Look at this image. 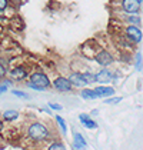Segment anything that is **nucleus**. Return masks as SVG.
<instances>
[{
    "mask_svg": "<svg viewBox=\"0 0 143 150\" xmlns=\"http://www.w3.org/2000/svg\"><path fill=\"white\" fill-rule=\"evenodd\" d=\"M7 92V86L6 84H3V83H0V94H3V93Z\"/></svg>",
    "mask_w": 143,
    "mask_h": 150,
    "instance_id": "b1692460",
    "label": "nucleus"
},
{
    "mask_svg": "<svg viewBox=\"0 0 143 150\" xmlns=\"http://www.w3.org/2000/svg\"><path fill=\"white\" fill-rule=\"evenodd\" d=\"M3 20H6V17H4V16H1V14H0V22H3Z\"/></svg>",
    "mask_w": 143,
    "mask_h": 150,
    "instance_id": "a878e982",
    "label": "nucleus"
},
{
    "mask_svg": "<svg viewBox=\"0 0 143 150\" xmlns=\"http://www.w3.org/2000/svg\"><path fill=\"white\" fill-rule=\"evenodd\" d=\"M95 60L100 64V66H109L113 63V56L110 54V52L107 50H102L95 56Z\"/></svg>",
    "mask_w": 143,
    "mask_h": 150,
    "instance_id": "0eeeda50",
    "label": "nucleus"
},
{
    "mask_svg": "<svg viewBox=\"0 0 143 150\" xmlns=\"http://www.w3.org/2000/svg\"><path fill=\"white\" fill-rule=\"evenodd\" d=\"M142 71H143V67H142Z\"/></svg>",
    "mask_w": 143,
    "mask_h": 150,
    "instance_id": "cd10ccee",
    "label": "nucleus"
},
{
    "mask_svg": "<svg viewBox=\"0 0 143 150\" xmlns=\"http://www.w3.org/2000/svg\"><path fill=\"white\" fill-rule=\"evenodd\" d=\"M6 74H7V69H6V66L0 63V80H1V79H4V77H6Z\"/></svg>",
    "mask_w": 143,
    "mask_h": 150,
    "instance_id": "4be33fe9",
    "label": "nucleus"
},
{
    "mask_svg": "<svg viewBox=\"0 0 143 150\" xmlns=\"http://www.w3.org/2000/svg\"><path fill=\"white\" fill-rule=\"evenodd\" d=\"M137 1H139V3H142V1H143V0H137Z\"/></svg>",
    "mask_w": 143,
    "mask_h": 150,
    "instance_id": "bb28decb",
    "label": "nucleus"
},
{
    "mask_svg": "<svg viewBox=\"0 0 143 150\" xmlns=\"http://www.w3.org/2000/svg\"><path fill=\"white\" fill-rule=\"evenodd\" d=\"M79 120H80L82 125H83L84 127H87V129H97V123H96L89 115H86V113L79 115Z\"/></svg>",
    "mask_w": 143,
    "mask_h": 150,
    "instance_id": "9b49d317",
    "label": "nucleus"
},
{
    "mask_svg": "<svg viewBox=\"0 0 143 150\" xmlns=\"http://www.w3.org/2000/svg\"><path fill=\"white\" fill-rule=\"evenodd\" d=\"M112 73L109 71V70L106 69H103V70H100L97 74L95 76V80L96 81H99V83H103V84H106V83H109V81L112 80Z\"/></svg>",
    "mask_w": 143,
    "mask_h": 150,
    "instance_id": "9d476101",
    "label": "nucleus"
},
{
    "mask_svg": "<svg viewBox=\"0 0 143 150\" xmlns=\"http://www.w3.org/2000/svg\"><path fill=\"white\" fill-rule=\"evenodd\" d=\"M67 79H69V81L72 83V86L83 87V86H86V84H87V81H86V79H84L83 73H72Z\"/></svg>",
    "mask_w": 143,
    "mask_h": 150,
    "instance_id": "6e6552de",
    "label": "nucleus"
},
{
    "mask_svg": "<svg viewBox=\"0 0 143 150\" xmlns=\"http://www.w3.org/2000/svg\"><path fill=\"white\" fill-rule=\"evenodd\" d=\"M50 79L47 77L46 73L43 71H35L29 76V83L27 86L32 87L33 90H39V92H43V90H47L50 87Z\"/></svg>",
    "mask_w": 143,
    "mask_h": 150,
    "instance_id": "f257e3e1",
    "label": "nucleus"
},
{
    "mask_svg": "<svg viewBox=\"0 0 143 150\" xmlns=\"http://www.w3.org/2000/svg\"><path fill=\"white\" fill-rule=\"evenodd\" d=\"M142 9V3H139L137 0H122V10L129 14H137Z\"/></svg>",
    "mask_w": 143,
    "mask_h": 150,
    "instance_id": "7ed1b4c3",
    "label": "nucleus"
},
{
    "mask_svg": "<svg viewBox=\"0 0 143 150\" xmlns=\"http://www.w3.org/2000/svg\"><path fill=\"white\" fill-rule=\"evenodd\" d=\"M126 22L129 23V26H136V27H139L140 23H142V20H140V17L137 14H129L126 17Z\"/></svg>",
    "mask_w": 143,
    "mask_h": 150,
    "instance_id": "4468645a",
    "label": "nucleus"
},
{
    "mask_svg": "<svg viewBox=\"0 0 143 150\" xmlns=\"http://www.w3.org/2000/svg\"><path fill=\"white\" fill-rule=\"evenodd\" d=\"M9 74H10V80L12 81H24L29 77L27 69L24 66H16V67H13Z\"/></svg>",
    "mask_w": 143,
    "mask_h": 150,
    "instance_id": "39448f33",
    "label": "nucleus"
},
{
    "mask_svg": "<svg viewBox=\"0 0 143 150\" xmlns=\"http://www.w3.org/2000/svg\"><path fill=\"white\" fill-rule=\"evenodd\" d=\"M47 150H66V147H64V144L62 142H53L47 147Z\"/></svg>",
    "mask_w": 143,
    "mask_h": 150,
    "instance_id": "a211bd4d",
    "label": "nucleus"
},
{
    "mask_svg": "<svg viewBox=\"0 0 143 150\" xmlns=\"http://www.w3.org/2000/svg\"><path fill=\"white\" fill-rule=\"evenodd\" d=\"M80 94H82V97H83L84 100H95L96 99V94L92 89H83Z\"/></svg>",
    "mask_w": 143,
    "mask_h": 150,
    "instance_id": "2eb2a0df",
    "label": "nucleus"
},
{
    "mask_svg": "<svg viewBox=\"0 0 143 150\" xmlns=\"http://www.w3.org/2000/svg\"><path fill=\"white\" fill-rule=\"evenodd\" d=\"M143 67V59H142V53H136V59H135V69L137 71H142Z\"/></svg>",
    "mask_w": 143,
    "mask_h": 150,
    "instance_id": "dca6fc26",
    "label": "nucleus"
},
{
    "mask_svg": "<svg viewBox=\"0 0 143 150\" xmlns=\"http://www.w3.org/2000/svg\"><path fill=\"white\" fill-rule=\"evenodd\" d=\"M0 115H1V112H0Z\"/></svg>",
    "mask_w": 143,
    "mask_h": 150,
    "instance_id": "c85d7f7f",
    "label": "nucleus"
},
{
    "mask_svg": "<svg viewBox=\"0 0 143 150\" xmlns=\"http://www.w3.org/2000/svg\"><path fill=\"white\" fill-rule=\"evenodd\" d=\"M125 36H126L127 40H130L132 43H135V45L140 43L142 42V37H143L142 30L139 27H136V26H127L125 29Z\"/></svg>",
    "mask_w": 143,
    "mask_h": 150,
    "instance_id": "20e7f679",
    "label": "nucleus"
},
{
    "mask_svg": "<svg viewBox=\"0 0 143 150\" xmlns=\"http://www.w3.org/2000/svg\"><path fill=\"white\" fill-rule=\"evenodd\" d=\"M49 107H50V109H53V110H62V106H60V104L52 103V102L49 103Z\"/></svg>",
    "mask_w": 143,
    "mask_h": 150,
    "instance_id": "5701e85b",
    "label": "nucleus"
},
{
    "mask_svg": "<svg viewBox=\"0 0 143 150\" xmlns=\"http://www.w3.org/2000/svg\"><path fill=\"white\" fill-rule=\"evenodd\" d=\"M3 125H4V123H3V120H0V132L3 130Z\"/></svg>",
    "mask_w": 143,
    "mask_h": 150,
    "instance_id": "393cba45",
    "label": "nucleus"
},
{
    "mask_svg": "<svg viewBox=\"0 0 143 150\" xmlns=\"http://www.w3.org/2000/svg\"><path fill=\"white\" fill-rule=\"evenodd\" d=\"M123 100V97H112V99H106L105 103L106 104H118Z\"/></svg>",
    "mask_w": 143,
    "mask_h": 150,
    "instance_id": "6ab92c4d",
    "label": "nucleus"
},
{
    "mask_svg": "<svg viewBox=\"0 0 143 150\" xmlns=\"http://www.w3.org/2000/svg\"><path fill=\"white\" fill-rule=\"evenodd\" d=\"M95 94L96 97H109L115 93V89L113 87H105V86H99V87H95Z\"/></svg>",
    "mask_w": 143,
    "mask_h": 150,
    "instance_id": "f8f14e48",
    "label": "nucleus"
},
{
    "mask_svg": "<svg viewBox=\"0 0 143 150\" xmlns=\"http://www.w3.org/2000/svg\"><path fill=\"white\" fill-rule=\"evenodd\" d=\"M1 116H3V122H6V123H12V122H14V120H17L20 115H19V112H17V110H13V109H10V110L3 112V113H1Z\"/></svg>",
    "mask_w": 143,
    "mask_h": 150,
    "instance_id": "ddd939ff",
    "label": "nucleus"
},
{
    "mask_svg": "<svg viewBox=\"0 0 143 150\" xmlns=\"http://www.w3.org/2000/svg\"><path fill=\"white\" fill-rule=\"evenodd\" d=\"M12 94H14V96H17V97H22V99H29V94L27 93L22 92V90H12Z\"/></svg>",
    "mask_w": 143,
    "mask_h": 150,
    "instance_id": "aec40b11",
    "label": "nucleus"
},
{
    "mask_svg": "<svg viewBox=\"0 0 143 150\" xmlns=\"http://www.w3.org/2000/svg\"><path fill=\"white\" fill-rule=\"evenodd\" d=\"M53 87L57 90V92H70L72 90V83L69 81L67 77H63V76H59L53 80Z\"/></svg>",
    "mask_w": 143,
    "mask_h": 150,
    "instance_id": "423d86ee",
    "label": "nucleus"
},
{
    "mask_svg": "<svg viewBox=\"0 0 143 150\" xmlns=\"http://www.w3.org/2000/svg\"><path fill=\"white\" fill-rule=\"evenodd\" d=\"M73 146H74L76 150H86L87 143H86V140L83 139V136L80 133H74L73 134Z\"/></svg>",
    "mask_w": 143,
    "mask_h": 150,
    "instance_id": "1a4fd4ad",
    "label": "nucleus"
},
{
    "mask_svg": "<svg viewBox=\"0 0 143 150\" xmlns=\"http://www.w3.org/2000/svg\"><path fill=\"white\" fill-rule=\"evenodd\" d=\"M49 129L43 123H39V122H33L30 123L27 127V136L32 139L33 142H43L49 137Z\"/></svg>",
    "mask_w": 143,
    "mask_h": 150,
    "instance_id": "f03ea898",
    "label": "nucleus"
},
{
    "mask_svg": "<svg viewBox=\"0 0 143 150\" xmlns=\"http://www.w3.org/2000/svg\"><path fill=\"white\" fill-rule=\"evenodd\" d=\"M7 7H9V0H0V14L6 12Z\"/></svg>",
    "mask_w": 143,
    "mask_h": 150,
    "instance_id": "412c9836",
    "label": "nucleus"
},
{
    "mask_svg": "<svg viewBox=\"0 0 143 150\" xmlns=\"http://www.w3.org/2000/svg\"><path fill=\"white\" fill-rule=\"evenodd\" d=\"M56 122H57V125H59L60 129H62V133H63V134H66V133H67V126H66L64 119H63V117H60V116H56Z\"/></svg>",
    "mask_w": 143,
    "mask_h": 150,
    "instance_id": "f3484780",
    "label": "nucleus"
}]
</instances>
